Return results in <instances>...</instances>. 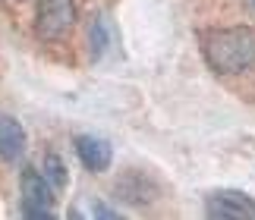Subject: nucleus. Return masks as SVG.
Masks as SVG:
<instances>
[{
	"label": "nucleus",
	"mask_w": 255,
	"mask_h": 220,
	"mask_svg": "<svg viewBox=\"0 0 255 220\" xmlns=\"http://www.w3.org/2000/svg\"><path fill=\"white\" fill-rule=\"evenodd\" d=\"M95 214H98V217H117V211H111V208H98Z\"/></svg>",
	"instance_id": "nucleus-8"
},
{
	"label": "nucleus",
	"mask_w": 255,
	"mask_h": 220,
	"mask_svg": "<svg viewBox=\"0 0 255 220\" xmlns=\"http://www.w3.org/2000/svg\"><path fill=\"white\" fill-rule=\"evenodd\" d=\"M249 6H252V9H255V0H249Z\"/></svg>",
	"instance_id": "nucleus-9"
},
{
	"label": "nucleus",
	"mask_w": 255,
	"mask_h": 220,
	"mask_svg": "<svg viewBox=\"0 0 255 220\" xmlns=\"http://www.w3.org/2000/svg\"><path fill=\"white\" fill-rule=\"evenodd\" d=\"M41 173H44V179H47V183L54 186V192H63V189H66V183H70L66 164H63L57 154H47V157H44V164H41Z\"/></svg>",
	"instance_id": "nucleus-7"
},
{
	"label": "nucleus",
	"mask_w": 255,
	"mask_h": 220,
	"mask_svg": "<svg viewBox=\"0 0 255 220\" xmlns=\"http://www.w3.org/2000/svg\"><path fill=\"white\" fill-rule=\"evenodd\" d=\"M76 28V3L73 0H38L35 9V35L47 44L66 41Z\"/></svg>",
	"instance_id": "nucleus-2"
},
{
	"label": "nucleus",
	"mask_w": 255,
	"mask_h": 220,
	"mask_svg": "<svg viewBox=\"0 0 255 220\" xmlns=\"http://www.w3.org/2000/svg\"><path fill=\"white\" fill-rule=\"evenodd\" d=\"M19 192H22V214L25 217H54V186L44 179L41 170L25 167L19 176Z\"/></svg>",
	"instance_id": "nucleus-3"
},
{
	"label": "nucleus",
	"mask_w": 255,
	"mask_h": 220,
	"mask_svg": "<svg viewBox=\"0 0 255 220\" xmlns=\"http://www.w3.org/2000/svg\"><path fill=\"white\" fill-rule=\"evenodd\" d=\"M76 154H79V161L85 170H92V173H101V170L111 167V145L104 142V138H95V135H79L76 138Z\"/></svg>",
	"instance_id": "nucleus-5"
},
{
	"label": "nucleus",
	"mask_w": 255,
	"mask_h": 220,
	"mask_svg": "<svg viewBox=\"0 0 255 220\" xmlns=\"http://www.w3.org/2000/svg\"><path fill=\"white\" fill-rule=\"evenodd\" d=\"M205 214L221 217V220H255V202L246 192H233V189H221L205 198Z\"/></svg>",
	"instance_id": "nucleus-4"
},
{
	"label": "nucleus",
	"mask_w": 255,
	"mask_h": 220,
	"mask_svg": "<svg viewBox=\"0 0 255 220\" xmlns=\"http://www.w3.org/2000/svg\"><path fill=\"white\" fill-rule=\"evenodd\" d=\"M202 54L208 66L221 76H237L255 66V28H208L202 32Z\"/></svg>",
	"instance_id": "nucleus-1"
},
{
	"label": "nucleus",
	"mask_w": 255,
	"mask_h": 220,
	"mask_svg": "<svg viewBox=\"0 0 255 220\" xmlns=\"http://www.w3.org/2000/svg\"><path fill=\"white\" fill-rule=\"evenodd\" d=\"M22 154H25V129L19 126L13 116L0 113V157H3L6 164H13Z\"/></svg>",
	"instance_id": "nucleus-6"
}]
</instances>
